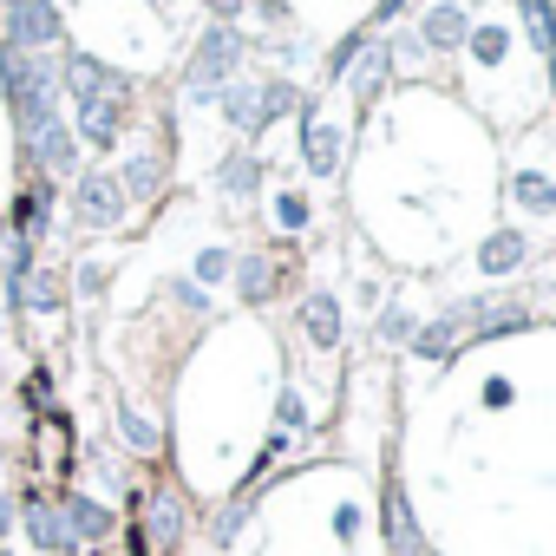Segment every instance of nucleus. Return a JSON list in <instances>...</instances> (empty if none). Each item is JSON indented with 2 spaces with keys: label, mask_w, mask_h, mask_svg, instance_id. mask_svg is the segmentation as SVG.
Wrapping results in <instances>:
<instances>
[{
  "label": "nucleus",
  "mask_w": 556,
  "mask_h": 556,
  "mask_svg": "<svg viewBox=\"0 0 556 556\" xmlns=\"http://www.w3.org/2000/svg\"><path fill=\"white\" fill-rule=\"evenodd\" d=\"M21 517H27V536H34V549H53V556H73L66 549V523H60V504H47V497H21Z\"/></svg>",
  "instance_id": "16"
},
{
  "label": "nucleus",
  "mask_w": 556,
  "mask_h": 556,
  "mask_svg": "<svg viewBox=\"0 0 556 556\" xmlns=\"http://www.w3.org/2000/svg\"><path fill=\"white\" fill-rule=\"evenodd\" d=\"M151 536H157L164 549L184 543V497H177V491H151Z\"/></svg>",
  "instance_id": "23"
},
{
  "label": "nucleus",
  "mask_w": 556,
  "mask_h": 556,
  "mask_svg": "<svg viewBox=\"0 0 556 556\" xmlns=\"http://www.w3.org/2000/svg\"><path fill=\"white\" fill-rule=\"evenodd\" d=\"M177 302H184V308H197V315H203V308H210V295H203V289H197V282H177Z\"/></svg>",
  "instance_id": "35"
},
{
  "label": "nucleus",
  "mask_w": 556,
  "mask_h": 556,
  "mask_svg": "<svg viewBox=\"0 0 556 556\" xmlns=\"http://www.w3.org/2000/svg\"><path fill=\"white\" fill-rule=\"evenodd\" d=\"M8 530H14V504H8V497H0V536H8Z\"/></svg>",
  "instance_id": "37"
},
{
  "label": "nucleus",
  "mask_w": 556,
  "mask_h": 556,
  "mask_svg": "<svg viewBox=\"0 0 556 556\" xmlns=\"http://www.w3.org/2000/svg\"><path fill=\"white\" fill-rule=\"evenodd\" d=\"M334 536H341V543L361 536V504H341V510H334Z\"/></svg>",
  "instance_id": "34"
},
{
  "label": "nucleus",
  "mask_w": 556,
  "mask_h": 556,
  "mask_svg": "<svg viewBox=\"0 0 556 556\" xmlns=\"http://www.w3.org/2000/svg\"><path fill=\"white\" fill-rule=\"evenodd\" d=\"M387 79H393V53H387V40H367L361 53H354V66H348V86H354V105L367 112L380 92H387Z\"/></svg>",
  "instance_id": "12"
},
{
  "label": "nucleus",
  "mask_w": 556,
  "mask_h": 556,
  "mask_svg": "<svg viewBox=\"0 0 556 556\" xmlns=\"http://www.w3.org/2000/svg\"><path fill=\"white\" fill-rule=\"evenodd\" d=\"M216 99H223V118H229L242 138H262V86H255V79H236V86H223Z\"/></svg>",
  "instance_id": "17"
},
{
  "label": "nucleus",
  "mask_w": 556,
  "mask_h": 556,
  "mask_svg": "<svg viewBox=\"0 0 556 556\" xmlns=\"http://www.w3.org/2000/svg\"><path fill=\"white\" fill-rule=\"evenodd\" d=\"M60 523H66V549H92V543L112 536L118 517H112L99 497H79V491H73V497H60Z\"/></svg>",
  "instance_id": "11"
},
{
  "label": "nucleus",
  "mask_w": 556,
  "mask_h": 556,
  "mask_svg": "<svg viewBox=\"0 0 556 556\" xmlns=\"http://www.w3.org/2000/svg\"><path fill=\"white\" fill-rule=\"evenodd\" d=\"M465 308H471L465 348H484V341H504V334H523L530 328V308L517 295H504V302H465Z\"/></svg>",
  "instance_id": "8"
},
{
  "label": "nucleus",
  "mask_w": 556,
  "mask_h": 556,
  "mask_svg": "<svg viewBox=\"0 0 556 556\" xmlns=\"http://www.w3.org/2000/svg\"><path fill=\"white\" fill-rule=\"evenodd\" d=\"M380 341H413V321H406V308H387V321H380Z\"/></svg>",
  "instance_id": "33"
},
{
  "label": "nucleus",
  "mask_w": 556,
  "mask_h": 556,
  "mask_svg": "<svg viewBox=\"0 0 556 556\" xmlns=\"http://www.w3.org/2000/svg\"><path fill=\"white\" fill-rule=\"evenodd\" d=\"M465 321H471V308L458 302V308H445V315H432L426 328H413V341H406V348H413L419 361H432V367H439V361H452V354H465Z\"/></svg>",
  "instance_id": "9"
},
{
  "label": "nucleus",
  "mask_w": 556,
  "mask_h": 556,
  "mask_svg": "<svg viewBox=\"0 0 556 556\" xmlns=\"http://www.w3.org/2000/svg\"><path fill=\"white\" fill-rule=\"evenodd\" d=\"M118 439H125L131 452H157V426H151V419H144V413H138L131 400L118 406Z\"/></svg>",
  "instance_id": "27"
},
{
  "label": "nucleus",
  "mask_w": 556,
  "mask_h": 556,
  "mask_svg": "<svg viewBox=\"0 0 556 556\" xmlns=\"http://www.w3.org/2000/svg\"><path fill=\"white\" fill-rule=\"evenodd\" d=\"M275 229H282V236H302V229H308V197H295V190L275 197Z\"/></svg>",
  "instance_id": "28"
},
{
  "label": "nucleus",
  "mask_w": 556,
  "mask_h": 556,
  "mask_svg": "<svg viewBox=\"0 0 556 556\" xmlns=\"http://www.w3.org/2000/svg\"><path fill=\"white\" fill-rule=\"evenodd\" d=\"M73 105H79V144L92 151H112L118 131H125V112H131V79H105V86H73Z\"/></svg>",
  "instance_id": "2"
},
{
  "label": "nucleus",
  "mask_w": 556,
  "mask_h": 556,
  "mask_svg": "<svg viewBox=\"0 0 556 556\" xmlns=\"http://www.w3.org/2000/svg\"><path fill=\"white\" fill-rule=\"evenodd\" d=\"M125 190H118V177L112 170H79L73 177V223L79 229H92V236H105V229H118L125 223Z\"/></svg>",
  "instance_id": "5"
},
{
  "label": "nucleus",
  "mask_w": 556,
  "mask_h": 556,
  "mask_svg": "<svg viewBox=\"0 0 556 556\" xmlns=\"http://www.w3.org/2000/svg\"><path fill=\"white\" fill-rule=\"evenodd\" d=\"M517 21H523L530 47L556 66V0H517Z\"/></svg>",
  "instance_id": "21"
},
{
  "label": "nucleus",
  "mask_w": 556,
  "mask_h": 556,
  "mask_svg": "<svg viewBox=\"0 0 556 556\" xmlns=\"http://www.w3.org/2000/svg\"><path fill=\"white\" fill-rule=\"evenodd\" d=\"M216 190L236 197V203H249V197L262 190V157H255V151H229V157L216 164Z\"/></svg>",
  "instance_id": "20"
},
{
  "label": "nucleus",
  "mask_w": 556,
  "mask_h": 556,
  "mask_svg": "<svg viewBox=\"0 0 556 556\" xmlns=\"http://www.w3.org/2000/svg\"><path fill=\"white\" fill-rule=\"evenodd\" d=\"M21 151L47 170V177H79V138L66 125V112L47 118H21Z\"/></svg>",
  "instance_id": "3"
},
{
  "label": "nucleus",
  "mask_w": 556,
  "mask_h": 556,
  "mask_svg": "<svg viewBox=\"0 0 556 556\" xmlns=\"http://www.w3.org/2000/svg\"><path fill=\"white\" fill-rule=\"evenodd\" d=\"M151 8H170V0H151Z\"/></svg>",
  "instance_id": "38"
},
{
  "label": "nucleus",
  "mask_w": 556,
  "mask_h": 556,
  "mask_svg": "<svg viewBox=\"0 0 556 556\" xmlns=\"http://www.w3.org/2000/svg\"><path fill=\"white\" fill-rule=\"evenodd\" d=\"M275 426H282V432H302L308 426V406H302L295 387H282V400H275Z\"/></svg>",
  "instance_id": "31"
},
{
  "label": "nucleus",
  "mask_w": 556,
  "mask_h": 556,
  "mask_svg": "<svg viewBox=\"0 0 556 556\" xmlns=\"http://www.w3.org/2000/svg\"><path fill=\"white\" fill-rule=\"evenodd\" d=\"M118 190H125V203H151L164 190V157L157 151H131L125 170H118Z\"/></svg>",
  "instance_id": "18"
},
{
  "label": "nucleus",
  "mask_w": 556,
  "mask_h": 556,
  "mask_svg": "<svg viewBox=\"0 0 556 556\" xmlns=\"http://www.w3.org/2000/svg\"><path fill=\"white\" fill-rule=\"evenodd\" d=\"M484 406H510V380H491L484 387Z\"/></svg>",
  "instance_id": "36"
},
{
  "label": "nucleus",
  "mask_w": 556,
  "mask_h": 556,
  "mask_svg": "<svg viewBox=\"0 0 556 556\" xmlns=\"http://www.w3.org/2000/svg\"><path fill=\"white\" fill-rule=\"evenodd\" d=\"M413 34H419L426 53H458L471 40V8H465V0H432V8L413 21Z\"/></svg>",
  "instance_id": "7"
},
{
  "label": "nucleus",
  "mask_w": 556,
  "mask_h": 556,
  "mask_svg": "<svg viewBox=\"0 0 556 556\" xmlns=\"http://www.w3.org/2000/svg\"><path fill=\"white\" fill-rule=\"evenodd\" d=\"M0 40L8 47H21V53H47V47H60V8L53 0H0Z\"/></svg>",
  "instance_id": "6"
},
{
  "label": "nucleus",
  "mask_w": 556,
  "mask_h": 556,
  "mask_svg": "<svg viewBox=\"0 0 556 556\" xmlns=\"http://www.w3.org/2000/svg\"><path fill=\"white\" fill-rule=\"evenodd\" d=\"M60 302H66L60 268H34V275H27V289H21V308H27V315H60Z\"/></svg>",
  "instance_id": "22"
},
{
  "label": "nucleus",
  "mask_w": 556,
  "mask_h": 556,
  "mask_svg": "<svg viewBox=\"0 0 556 556\" xmlns=\"http://www.w3.org/2000/svg\"><path fill=\"white\" fill-rule=\"evenodd\" d=\"M242 60H249L242 27H203L197 53H190V66H184V92H190V99H216L223 86L242 79Z\"/></svg>",
  "instance_id": "1"
},
{
  "label": "nucleus",
  "mask_w": 556,
  "mask_h": 556,
  "mask_svg": "<svg viewBox=\"0 0 556 556\" xmlns=\"http://www.w3.org/2000/svg\"><path fill=\"white\" fill-rule=\"evenodd\" d=\"M0 79H8V99L14 105H27V99L60 105V60L53 53H21V47L0 40Z\"/></svg>",
  "instance_id": "4"
},
{
  "label": "nucleus",
  "mask_w": 556,
  "mask_h": 556,
  "mask_svg": "<svg viewBox=\"0 0 556 556\" xmlns=\"http://www.w3.org/2000/svg\"><path fill=\"white\" fill-rule=\"evenodd\" d=\"M229 275H236V302H249V308H262L275 295V262L268 255H236Z\"/></svg>",
  "instance_id": "19"
},
{
  "label": "nucleus",
  "mask_w": 556,
  "mask_h": 556,
  "mask_svg": "<svg viewBox=\"0 0 556 556\" xmlns=\"http://www.w3.org/2000/svg\"><path fill=\"white\" fill-rule=\"evenodd\" d=\"M47 210H53V190H21V203H14V229H8V236H21V242H40V229H47Z\"/></svg>",
  "instance_id": "25"
},
{
  "label": "nucleus",
  "mask_w": 556,
  "mask_h": 556,
  "mask_svg": "<svg viewBox=\"0 0 556 556\" xmlns=\"http://www.w3.org/2000/svg\"><path fill=\"white\" fill-rule=\"evenodd\" d=\"M510 203H523L530 216H556V184L543 170H517L510 177Z\"/></svg>",
  "instance_id": "24"
},
{
  "label": "nucleus",
  "mask_w": 556,
  "mask_h": 556,
  "mask_svg": "<svg viewBox=\"0 0 556 556\" xmlns=\"http://www.w3.org/2000/svg\"><path fill=\"white\" fill-rule=\"evenodd\" d=\"M341 151H348L341 125H328L315 105H302V164H308L315 177H334V170H341Z\"/></svg>",
  "instance_id": "10"
},
{
  "label": "nucleus",
  "mask_w": 556,
  "mask_h": 556,
  "mask_svg": "<svg viewBox=\"0 0 556 556\" xmlns=\"http://www.w3.org/2000/svg\"><path fill=\"white\" fill-rule=\"evenodd\" d=\"M387 549L393 556H426V536H419V523H413V504H406V484L400 478H387Z\"/></svg>",
  "instance_id": "15"
},
{
  "label": "nucleus",
  "mask_w": 556,
  "mask_h": 556,
  "mask_svg": "<svg viewBox=\"0 0 556 556\" xmlns=\"http://www.w3.org/2000/svg\"><path fill=\"white\" fill-rule=\"evenodd\" d=\"M530 236L517 229V223H504V229H491L484 242H478V268L484 275H517V268H530Z\"/></svg>",
  "instance_id": "13"
},
{
  "label": "nucleus",
  "mask_w": 556,
  "mask_h": 556,
  "mask_svg": "<svg viewBox=\"0 0 556 556\" xmlns=\"http://www.w3.org/2000/svg\"><path fill=\"white\" fill-rule=\"evenodd\" d=\"M295 105H302V92H295V79H268V86H262V131H268L275 118H289Z\"/></svg>",
  "instance_id": "26"
},
{
  "label": "nucleus",
  "mask_w": 556,
  "mask_h": 556,
  "mask_svg": "<svg viewBox=\"0 0 556 556\" xmlns=\"http://www.w3.org/2000/svg\"><path fill=\"white\" fill-rule=\"evenodd\" d=\"M465 47H478V60H484V66H497V60H504V47H510V34H504V27H471V40H465Z\"/></svg>",
  "instance_id": "30"
},
{
  "label": "nucleus",
  "mask_w": 556,
  "mask_h": 556,
  "mask_svg": "<svg viewBox=\"0 0 556 556\" xmlns=\"http://www.w3.org/2000/svg\"><path fill=\"white\" fill-rule=\"evenodd\" d=\"M229 262H236L229 249H203V255H197V289H216V282H229Z\"/></svg>",
  "instance_id": "29"
},
{
  "label": "nucleus",
  "mask_w": 556,
  "mask_h": 556,
  "mask_svg": "<svg viewBox=\"0 0 556 556\" xmlns=\"http://www.w3.org/2000/svg\"><path fill=\"white\" fill-rule=\"evenodd\" d=\"M302 334H308V348H321V354H334V348L348 341V321H341V302H334L328 289H315V295L302 302Z\"/></svg>",
  "instance_id": "14"
},
{
  "label": "nucleus",
  "mask_w": 556,
  "mask_h": 556,
  "mask_svg": "<svg viewBox=\"0 0 556 556\" xmlns=\"http://www.w3.org/2000/svg\"><path fill=\"white\" fill-rule=\"evenodd\" d=\"M203 8H210V27H236L249 0H203Z\"/></svg>",
  "instance_id": "32"
}]
</instances>
